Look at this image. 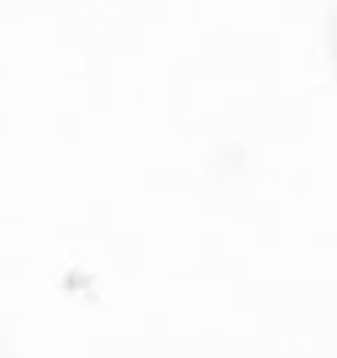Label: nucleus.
Masks as SVG:
<instances>
[]
</instances>
